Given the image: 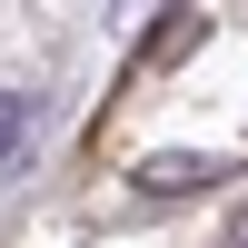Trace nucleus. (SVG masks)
<instances>
[{
  "instance_id": "7ed1b4c3",
  "label": "nucleus",
  "mask_w": 248,
  "mask_h": 248,
  "mask_svg": "<svg viewBox=\"0 0 248 248\" xmlns=\"http://www.w3.org/2000/svg\"><path fill=\"white\" fill-rule=\"evenodd\" d=\"M20 139H30V99H20V90H0V159H10Z\"/></svg>"
},
{
  "instance_id": "f257e3e1",
  "label": "nucleus",
  "mask_w": 248,
  "mask_h": 248,
  "mask_svg": "<svg viewBox=\"0 0 248 248\" xmlns=\"http://www.w3.org/2000/svg\"><path fill=\"white\" fill-rule=\"evenodd\" d=\"M199 179H209V159H189V149H179V159H149V169H139V189H159V199H169V189H199Z\"/></svg>"
},
{
  "instance_id": "f03ea898",
  "label": "nucleus",
  "mask_w": 248,
  "mask_h": 248,
  "mask_svg": "<svg viewBox=\"0 0 248 248\" xmlns=\"http://www.w3.org/2000/svg\"><path fill=\"white\" fill-rule=\"evenodd\" d=\"M189 40H199V20H189V10H159V30H149V60H169V50H189Z\"/></svg>"
}]
</instances>
